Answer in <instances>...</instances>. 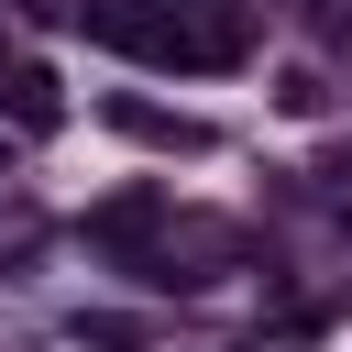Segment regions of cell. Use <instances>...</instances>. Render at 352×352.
<instances>
[{"mask_svg": "<svg viewBox=\"0 0 352 352\" xmlns=\"http://www.w3.org/2000/svg\"><path fill=\"white\" fill-rule=\"evenodd\" d=\"M308 11H319V0H308Z\"/></svg>", "mask_w": 352, "mask_h": 352, "instance_id": "5b68a950", "label": "cell"}, {"mask_svg": "<svg viewBox=\"0 0 352 352\" xmlns=\"http://www.w3.org/2000/svg\"><path fill=\"white\" fill-rule=\"evenodd\" d=\"M341 176H352V143H341Z\"/></svg>", "mask_w": 352, "mask_h": 352, "instance_id": "277c9868", "label": "cell"}, {"mask_svg": "<svg viewBox=\"0 0 352 352\" xmlns=\"http://www.w3.org/2000/svg\"><path fill=\"white\" fill-rule=\"evenodd\" d=\"M110 121H121L132 143H165V154H209V121H187V110H154V99H110Z\"/></svg>", "mask_w": 352, "mask_h": 352, "instance_id": "3957f363", "label": "cell"}, {"mask_svg": "<svg viewBox=\"0 0 352 352\" xmlns=\"http://www.w3.org/2000/svg\"><path fill=\"white\" fill-rule=\"evenodd\" d=\"M0 110H11L22 132H55V121H66V99H55V66L11 55V66H0Z\"/></svg>", "mask_w": 352, "mask_h": 352, "instance_id": "7a4b0ae2", "label": "cell"}, {"mask_svg": "<svg viewBox=\"0 0 352 352\" xmlns=\"http://www.w3.org/2000/svg\"><path fill=\"white\" fill-rule=\"evenodd\" d=\"M165 220H176V198H165V187H132V198L88 209V253H110V264H143Z\"/></svg>", "mask_w": 352, "mask_h": 352, "instance_id": "6da1fadb", "label": "cell"}]
</instances>
